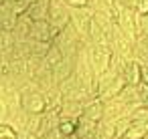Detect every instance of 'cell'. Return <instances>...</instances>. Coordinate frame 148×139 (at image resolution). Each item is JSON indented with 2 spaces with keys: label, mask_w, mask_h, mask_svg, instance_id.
Here are the masks:
<instances>
[{
  "label": "cell",
  "mask_w": 148,
  "mask_h": 139,
  "mask_svg": "<svg viewBox=\"0 0 148 139\" xmlns=\"http://www.w3.org/2000/svg\"><path fill=\"white\" fill-rule=\"evenodd\" d=\"M83 117L91 119V121H101L103 117V101L99 97H91L83 103Z\"/></svg>",
  "instance_id": "1"
},
{
  "label": "cell",
  "mask_w": 148,
  "mask_h": 139,
  "mask_svg": "<svg viewBox=\"0 0 148 139\" xmlns=\"http://www.w3.org/2000/svg\"><path fill=\"white\" fill-rule=\"evenodd\" d=\"M57 131L61 137H73L77 131V119H59Z\"/></svg>",
  "instance_id": "2"
},
{
  "label": "cell",
  "mask_w": 148,
  "mask_h": 139,
  "mask_svg": "<svg viewBox=\"0 0 148 139\" xmlns=\"http://www.w3.org/2000/svg\"><path fill=\"white\" fill-rule=\"evenodd\" d=\"M61 2L67 8H83V6H87V0H61Z\"/></svg>",
  "instance_id": "3"
},
{
  "label": "cell",
  "mask_w": 148,
  "mask_h": 139,
  "mask_svg": "<svg viewBox=\"0 0 148 139\" xmlns=\"http://www.w3.org/2000/svg\"><path fill=\"white\" fill-rule=\"evenodd\" d=\"M116 2H120V4L126 6V8H134V6H136V0H116Z\"/></svg>",
  "instance_id": "4"
}]
</instances>
